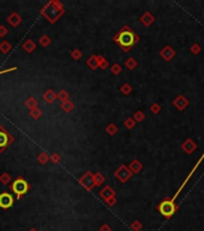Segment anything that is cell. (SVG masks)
<instances>
[{
    "instance_id": "obj_1",
    "label": "cell",
    "mask_w": 204,
    "mask_h": 231,
    "mask_svg": "<svg viewBox=\"0 0 204 231\" xmlns=\"http://www.w3.org/2000/svg\"><path fill=\"white\" fill-rule=\"evenodd\" d=\"M115 41L119 42V45L121 46V47H125V49L127 47H131V46H133V43H135V41H136V37H135V35L132 31H130V30H125V31H121L119 36L115 39Z\"/></svg>"
},
{
    "instance_id": "obj_2",
    "label": "cell",
    "mask_w": 204,
    "mask_h": 231,
    "mask_svg": "<svg viewBox=\"0 0 204 231\" xmlns=\"http://www.w3.org/2000/svg\"><path fill=\"white\" fill-rule=\"evenodd\" d=\"M158 211L163 217L170 218L177 211V206H175L173 200H164L158 206Z\"/></svg>"
},
{
    "instance_id": "obj_3",
    "label": "cell",
    "mask_w": 204,
    "mask_h": 231,
    "mask_svg": "<svg viewBox=\"0 0 204 231\" xmlns=\"http://www.w3.org/2000/svg\"><path fill=\"white\" fill-rule=\"evenodd\" d=\"M12 190H13V193L17 194V196L20 197L29 190V184L23 178H17L12 183Z\"/></svg>"
},
{
    "instance_id": "obj_4",
    "label": "cell",
    "mask_w": 204,
    "mask_h": 231,
    "mask_svg": "<svg viewBox=\"0 0 204 231\" xmlns=\"http://www.w3.org/2000/svg\"><path fill=\"white\" fill-rule=\"evenodd\" d=\"M13 205V197L11 194H8V193H3L1 195H0V207L1 208H10L11 206Z\"/></svg>"
},
{
    "instance_id": "obj_5",
    "label": "cell",
    "mask_w": 204,
    "mask_h": 231,
    "mask_svg": "<svg viewBox=\"0 0 204 231\" xmlns=\"http://www.w3.org/2000/svg\"><path fill=\"white\" fill-rule=\"evenodd\" d=\"M7 143H8V136H7V134L0 131V147L1 148L5 147Z\"/></svg>"
},
{
    "instance_id": "obj_6",
    "label": "cell",
    "mask_w": 204,
    "mask_h": 231,
    "mask_svg": "<svg viewBox=\"0 0 204 231\" xmlns=\"http://www.w3.org/2000/svg\"><path fill=\"white\" fill-rule=\"evenodd\" d=\"M43 98H45V100H46L47 102H53L54 101V99H55V94L53 93V90H48V92L45 93Z\"/></svg>"
},
{
    "instance_id": "obj_7",
    "label": "cell",
    "mask_w": 204,
    "mask_h": 231,
    "mask_svg": "<svg viewBox=\"0 0 204 231\" xmlns=\"http://www.w3.org/2000/svg\"><path fill=\"white\" fill-rule=\"evenodd\" d=\"M24 48H25V51L27 52H33L35 48V45L33 41H27L25 42V45H24Z\"/></svg>"
},
{
    "instance_id": "obj_8",
    "label": "cell",
    "mask_w": 204,
    "mask_h": 231,
    "mask_svg": "<svg viewBox=\"0 0 204 231\" xmlns=\"http://www.w3.org/2000/svg\"><path fill=\"white\" fill-rule=\"evenodd\" d=\"M72 107H73V105L71 102H65L62 105V109L65 110V111H70V110H72Z\"/></svg>"
},
{
    "instance_id": "obj_9",
    "label": "cell",
    "mask_w": 204,
    "mask_h": 231,
    "mask_svg": "<svg viewBox=\"0 0 204 231\" xmlns=\"http://www.w3.org/2000/svg\"><path fill=\"white\" fill-rule=\"evenodd\" d=\"M8 47H10V46H8V43L4 42V43H1V45H0V51H3V52H5V53H6L7 51H8Z\"/></svg>"
},
{
    "instance_id": "obj_10",
    "label": "cell",
    "mask_w": 204,
    "mask_h": 231,
    "mask_svg": "<svg viewBox=\"0 0 204 231\" xmlns=\"http://www.w3.org/2000/svg\"><path fill=\"white\" fill-rule=\"evenodd\" d=\"M96 59H97L96 57H91V60H89V61H88V64H89V65H90V66H91V69H95L96 66H97V64H95V63H94V61H95Z\"/></svg>"
},
{
    "instance_id": "obj_11",
    "label": "cell",
    "mask_w": 204,
    "mask_h": 231,
    "mask_svg": "<svg viewBox=\"0 0 204 231\" xmlns=\"http://www.w3.org/2000/svg\"><path fill=\"white\" fill-rule=\"evenodd\" d=\"M101 231H110V228H109L108 225H103L101 228Z\"/></svg>"
},
{
    "instance_id": "obj_12",
    "label": "cell",
    "mask_w": 204,
    "mask_h": 231,
    "mask_svg": "<svg viewBox=\"0 0 204 231\" xmlns=\"http://www.w3.org/2000/svg\"><path fill=\"white\" fill-rule=\"evenodd\" d=\"M47 42H49V39L46 37V36H43V37H42V43H43V45H47Z\"/></svg>"
},
{
    "instance_id": "obj_13",
    "label": "cell",
    "mask_w": 204,
    "mask_h": 231,
    "mask_svg": "<svg viewBox=\"0 0 204 231\" xmlns=\"http://www.w3.org/2000/svg\"><path fill=\"white\" fill-rule=\"evenodd\" d=\"M5 33H6L5 28H4V27H0V35H5Z\"/></svg>"
},
{
    "instance_id": "obj_14",
    "label": "cell",
    "mask_w": 204,
    "mask_h": 231,
    "mask_svg": "<svg viewBox=\"0 0 204 231\" xmlns=\"http://www.w3.org/2000/svg\"><path fill=\"white\" fill-rule=\"evenodd\" d=\"M60 99H62V100H65V99H66V93H65V92H62V93L60 94Z\"/></svg>"
},
{
    "instance_id": "obj_15",
    "label": "cell",
    "mask_w": 204,
    "mask_h": 231,
    "mask_svg": "<svg viewBox=\"0 0 204 231\" xmlns=\"http://www.w3.org/2000/svg\"><path fill=\"white\" fill-rule=\"evenodd\" d=\"M0 179H1V181H7V179H8V176H7L6 173H5V176H4V177H1Z\"/></svg>"
},
{
    "instance_id": "obj_16",
    "label": "cell",
    "mask_w": 204,
    "mask_h": 231,
    "mask_svg": "<svg viewBox=\"0 0 204 231\" xmlns=\"http://www.w3.org/2000/svg\"><path fill=\"white\" fill-rule=\"evenodd\" d=\"M29 231H36V229H31V230H29Z\"/></svg>"
}]
</instances>
